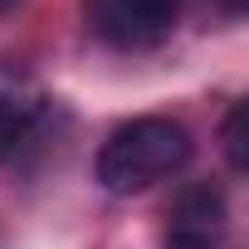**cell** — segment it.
I'll list each match as a JSON object with an SVG mask.
<instances>
[{
    "label": "cell",
    "instance_id": "obj_5",
    "mask_svg": "<svg viewBox=\"0 0 249 249\" xmlns=\"http://www.w3.org/2000/svg\"><path fill=\"white\" fill-rule=\"evenodd\" d=\"M225 157L234 171H244V103H234L225 117Z\"/></svg>",
    "mask_w": 249,
    "mask_h": 249
},
{
    "label": "cell",
    "instance_id": "obj_7",
    "mask_svg": "<svg viewBox=\"0 0 249 249\" xmlns=\"http://www.w3.org/2000/svg\"><path fill=\"white\" fill-rule=\"evenodd\" d=\"M20 5V0H0V15H5V10H15Z\"/></svg>",
    "mask_w": 249,
    "mask_h": 249
},
{
    "label": "cell",
    "instance_id": "obj_1",
    "mask_svg": "<svg viewBox=\"0 0 249 249\" xmlns=\"http://www.w3.org/2000/svg\"><path fill=\"white\" fill-rule=\"evenodd\" d=\"M191 161V132L171 117H132L103 142L98 181L112 196H137Z\"/></svg>",
    "mask_w": 249,
    "mask_h": 249
},
{
    "label": "cell",
    "instance_id": "obj_3",
    "mask_svg": "<svg viewBox=\"0 0 249 249\" xmlns=\"http://www.w3.org/2000/svg\"><path fill=\"white\" fill-rule=\"evenodd\" d=\"M44 117V88L25 64L0 59V161H10Z\"/></svg>",
    "mask_w": 249,
    "mask_h": 249
},
{
    "label": "cell",
    "instance_id": "obj_4",
    "mask_svg": "<svg viewBox=\"0 0 249 249\" xmlns=\"http://www.w3.org/2000/svg\"><path fill=\"white\" fill-rule=\"evenodd\" d=\"M225 239V196L215 186H191L171 205L166 249H220Z\"/></svg>",
    "mask_w": 249,
    "mask_h": 249
},
{
    "label": "cell",
    "instance_id": "obj_6",
    "mask_svg": "<svg viewBox=\"0 0 249 249\" xmlns=\"http://www.w3.org/2000/svg\"><path fill=\"white\" fill-rule=\"evenodd\" d=\"M220 5H225L230 15H239V10H244V0H220Z\"/></svg>",
    "mask_w": 249,
    "mask_h": 249
},
{
    "label": "cell",
    "instance_id": "obj_2",
    "mask_svg": "<svg viewBox=\"0 0 249 249\" xmlns=\"http://www.w3.org/2000/svg\"><path fill=\"white\" fill-rule=\"evenodd\" d=\"M181 0H93V25L117 49H152L171 35Z\"/></svg>",
    "mask_w": 249,
    "mask_h": 249
}]
</instances>
